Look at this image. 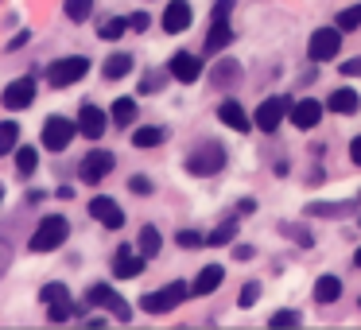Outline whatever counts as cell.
Instances as JSON below:
<instances>
[{
  "mask_svg": "<svg viewBox=\"0 0 361 330\" xmlns=\"http://www.w3.org/2000/svg\"><path fill=\"white\" fill-rule=\"evenodd\" d=\"M221 167H226V148L214 144V140L198 144V148L187 156V171L190 175H218Z\"/></svg>",
  "mask_w": 361,
  "mask_h": 330,
  "instance_id": "cell-1",
  "label": "cell"
},
{
  "mask_svg": "<svg viewBox=\"0 0 361 330\" xmlns=\"http://www.w3.org/2000/svg\"><path fill=\"white\" fill-rule=\"evenodd\" d=\"M66 233H71V226H66L63 214H47V218L39 221V229H35V237H32V252L59 249V245L66 241Z\"/></svg>",
  "mask_w": 361,
  "mask_h": 330,
  "instance_id": "cell-2",
  "label": "cell"
},
{
  "mask_svg": "<svg viewBox=\"0 0 361 330\" xmlns=\"http://www.w3.org/2000/svg\"><path fill=\"white\" fill-rule=\"evenodd\" d=\"M187 295H190V288L183 280H175V283H167V288H159V291H148V295L140 299V307L148 314H164V311H175Z\"/></svg>",
  "mask_w": 361,
  "mask_h": 330,
  "instance_id": "cell-3",
  "label": "cell"
},
{
  "mask_svg": "<svg viewBox=\"0 0 361 330\" xmlns=\"http://www.w3.org/2000/svg\"><path fill=\"white\" fill-rule=\"evenodd\" d=\"M86 74H90V59H82V55L59 59V63L47 66V82H51V86H59V90H66V86H74V82H82Z\"/></svg>",
  "mask_w": 361,
  "mask_h": 330,
  "instance_id": "cell-4",
  "label": "cell"
},
{
  "mask_svg": "<svg viewBox=\"0 0 361 330\" xmlns=\"http://www.w3.org/2000/svg\"><path fill=\"white\" fill-rule=\"evenodd\" d=\"M74 133H78V125H74V121H66V117H47V121H43V144H47L51 152L71 148Z\"/></svg>",
  "mask_w": 361,
  "mask_h": 330,
  "instance_id": "cell-5",
  "label": "cell"
},
{
  "mask_svg": "<svg viewBox=\"0 0 361 330\" xmlns=\"http://www.w3.org/2000/svg\"><path fill=\"white\" fill-rule=\"evenodd\" d=\"M86 299H90V307H105V311H113L121 322H128V319H133V307H128V303H121V295L109 288V283H94V288L86 291Z\"/></svg>",
  "mask_w": 361,
  "mask_h": 330,
  "instance_id": "cell-6",
  "label": "cell"
},
{
  "mask_svg": "<svg viewBox=\"0 0 361 330\" xmlns=\"http://www.w3.org/2000/svg\"><path fill=\"white\" fill-rule=\"evenodd\" d=\"M338 51H342V32H338V28H319V32L311 35V59L314 63H330V59H338Z\"/></svg>",
  "mask_w": 361,
  "mask_h": 330,
  "instance_id": "cell-7",
  "label": "cell"
},
{
  "mask_svg": "<svg viewBox=\"0 0 361 330\" xmlns=\"http://www.w3.org/2000/svg\"><path fill=\"white\" fill-rule=\"evenodd\" d=\"M291 109V102L288 97H264V102L257 105V117H252V125L257 128H264V133H276L280 128V121H283V113Z\"/></svg>",
  "mask_w": 361,
  "mask_h": 330,
  "instance_id": "cell-8",
  "label": "cell"
},
{
  "mask_svg": "<svg viewBox=\"0 0 361 330\" xmlns=\"http://www.w3.org/2000/svg\"><path fill=\"white\" fill-rule=\"evenodd\" d=\"M109 171H113V152H105V148H94L82 159V183H102Z\"/></svg>",
  "mask_w": 361,
  "mask_h": 330,
  "instance_id": "cell-9",
  "label": "cell"
},
{
  "mask_svg": "<svg viewBox=\"0 0 361 330\" xmlns=\"http://www.w3.org/2000/svg\"><path fill=\"white\" fill-rule=\"evenodd\" d=\"M167 74H171L175 82H198V74H202V59L190 55V51H179V55L167 63Z\"/></svg>",
  "mask_w": 361,
  "mask_h": 330,
  "instance_id": "cell-10",
  "label": "cell"
},
{
  "mask_svg": "<svg viewBox=\"0 0 361 330\" xmlns=\"http://www.w3.org/2000/svg\"><path fill=\"white\" fill-rule=\"evenodd\" d=\"M90 214H94L105 229H121V226H125V210H121L113 198H105V195H97L94 202H90Z\"/></svg>",
  "mask_w": 361,
  "mask_h": 330,
  "instance_id": "cell-11",
  "label": "cell"
},
{
  "mask_svg": "<svg viewBox=\"0 0 361 330\" xmlns=\"http://www.w3.org/2000/svg\"><path fill=\"white\" fill-rule=\"evenodd\" d=\"M35 102V82L32 78H16L12 86H4V109H27Z\"/></svg>",
  "mask_w": 361,
  "mask_h": 330,
  "instance_id": "cell-12",
  "label": "cell"
},
{
  "mask_svg": "<svg viewBox=\"0 0 361 330\" xmlns=\"http://www.w3.org/2000/svg\"><path fill=\"white\" fill-rule=\"evenodd\" d=\"M105 125H109V117H105L97 105H82V113H78V133H82V136H90V140H102Z\"/></svg>",
  "mask_w": 361,
  "mask_h": 330,
  "instance_id": "cell-13",
  "label": "cell"
},
{
  "mask_svg": "<svg viewBox=\"0 0 361 330\" xmlns=\"http://www.w3.org/2000/svg\"><path fill=\"white\" fill-rule=\"evenodd\" d=\"M190 4L187 0H171L167 4V12H164V32H171V35H179V32H187L190 28Z\"/></svg>",
  "mask_w": 361,
  "mask_h": 330,
  "instance_id": "cell-14",
  "label": "cell"
},
{
  "mask_svg": "<svg viewBox=\"0 0 361 330\" xmlns=\"http://www.w3.org/2000/svg\"><path fill=\"white\" fill-rule=\"evenodd\" d=\"M288 117H291V125H295V128H314V125L322 121V105L307 97V102L291 105V109H288Z\"/></svg>",
  "mask_w": 361,
  "mask_h": 330,
  "instance_id": "cell-15",
  "label": "cell"
},
{
  "mask_svg": "<svg viewBox=\"0 0 361 330\" xmlns=\"http://www.w3.org/2000/svg\"><path fill=\"white\" fill-rule=\"evenodd\" d=\"M140 272H144V257H140V252L121 249L117 257H113V276H117V280H133V276H140Z\"/></svg>",
  "mask_w": 361,
  "mask_h": 330,
  "instance_id": "cell-16",
  "label": "cell"
},
{
  "mask_svg": "<svg viewBox=\"0 0 361 330\" xmlns=\"http://www.w3.org/2000/svg\"><path fill=\"white\" fill-rule=\"evenodd\" d=\"M221 280H226V268H221V264H206L202 272H198V280L190 283V295H210L214 288H221Z\"/></svg>",
  "mask_w": 361,
  "mask_h": 330,
  "instance_id": "cell-17",
  "label": "cell"
},
{
  "mask_svg": "<svg viewBox=\"0 0 361 330\" xmlns=\"http://www.w3.org/2000/svg\"><path fill=\"white\" fill-rule=\"evenodd\" d=\"M229 43H233V28H229V20L214 16V28H210V35H206V51H226Z\"/></svg>",
  "mask_w": 361,
  "mask_h": 330,
  "instance_id": "cell-18",
  "label": "cell"
},
{
  "mask_svg": "<svg viewBox=\"0 0 361 330\" xmlns=\"http://www.w3.org/2000/svg\"><path fill=\"white\" fill-rule=\"evenodd\" d=\"M326 105H330V113H342V117H345V113H357L361 109V97L353 94L350 86H342V90H334V94H330Z\"/></svg>",
  "mask_w": 361,
  "mask_h": 330,
  "instance_id": "cell-19",
  "label": "cell"
},
{
  "mask_svg": "<svg viewBox=\"0 0 361 330\" xmlns=\"http://www.w3.org/2000/svg\"><path fill=\"white\" fill-rule=\"evenodd\" d=\"M218 117H221V125L237 128V133H249V125H252V121L245 117V109H241V105H237V102H221Z\"/></svg>",
  "mask_w": 361,
  "mask_h": 330,
  "instance_id": "cell-20",
  "label": "cell"
},
{
  "mask_svg": "<svg viewBox=\"0 0 361 330\" xmlns=\"http://www.w3.org/2000/svg\"><path fill=\"white\" fill-rule=\"evenodd\" d=\"M128 71H133V55H128V51H113V55L105 59V66H102L105 78H125Z\"/></svg>",
  "mask_w": 361,
  "mask_h": 330,
  "instance_id": "cell-21",
  "label": "cell"
},
{
  "mask_svg": "<svg viewBox=\"0 0 361 330\" xmlns=\"http://www.w3.org/2000/svg\"><path fill=\"white\" fill-rule=\"evenodd\" d=\"M338 295H342V280H338V276H319V280H314V299H319V303H334Z\"/></svg>",
  "mask_w": 361,
  "mask_h": 330,
  "instance_id": "cell-22",
  "label": "cell"
},
{
  "mask_svg": "<svg viewBox=\"0 0 361 330\" xmlns=\"http://www.w3.org/2000/svg\"><path fill=\"white\" fill-rule=\"evenodd\" d=\"M159 245H164V241H159V229L156 226H144L140 237H136V252L148 260V257H156V252H159Z\"/></svg>",
  "mask_w": 361,
  "mask_h": 330,
  "instance_id": "cell-23",
  "label": "cell"
},
{
  "mask_svg": "<svg viewBox=\"0 0 361 330\" xmlns=\"http://www.w3.org/2000/svg\"><path fill=\"white\" fill-rule=\"evenodd\" d=\"M210 78H214V86H233V82L241 78V66H237L233 59H221V63L214 66V74H210Z\"/></svg>",
  "mask_w": 361,
  "mask_h": 330,
  "instance_id": "cell-24",
  "label": "cell"
},
{
  "mask_svg": "<svg viewBox=\"0 0 361 330\" xmlns=\"http://www.w3.org/2000/svg\"><path fill=\"white\" fill-rule=\"evenodd\" d=\"M133 121H136V102L133 97H117V102H113V125L128 128Z\"/></svg>",
  "mask_w": 361,
  "mask_h": 330,
  "instance_id": "cell-25",
  "label": "cell"
},
{
  "mask_svg": "<svg viewBox=\"0 0 361 330\" xmlns=\"http://www.w3.org/2000/svg\"><path fill=\"white\" fill-rule=\"evenodd\" d=\"M133 144H136V148H156V144H164V128H156V125L136 128V133H133Z\"/></svg>",
  "mask_w": 361,
  "mask_h": 330,
  "instance_id": "cell-26",
  "label": "cell"
},
{
  "mask_svg": "<svg viewBox=\"0 0 361 330\" xmlns=\"http://www.w3.org/2000/svg\"><path fill=\"white\" fill-rule=\"evenodd\" d=\"M90 12H94V0H66V20H74V24L90 20Z\"/></svg>",
  "mask_w": 361,
  "mask_h": 330,
  "instance_id": "cell-27",
  "label": "cell"
},
{
  "mask_svg": "<svg viewBox=\"0 0 361 330\" xmlns=\"http://www.w3.org/2000/svg\"><path fill=\"white\" fill-rule=\"evenodd\" d=\"M16 167H20V175H32L35 167H39V152L35 148H16Z\"/></svg>",
  "mask_w": 361,
  "mask_h": 330,
  "instance_id": "cell-28",
  "label": "cell"
},
{
  "mask_svg": "<svg viewBox=\"0 0 361 330\" xmlns=\"http://www.w3.org/2000/svg\"><path fill=\"white\" fill-rule=\"evenodd\" d=\"M16 140H20V128L12 125V121H0V156L16 148Z\"/></svg>",
  "mask_w": 361,
  "mask_h": 330,
  "instance_id": "cell-29",
  "label": "cell"
},
{
  "mask_svg": "<svg viewBox=\"0 0 361 330\" xmlns=\"http://www.w3.org/2000/svg\"><path fill=\"white\" fill-rule=\"evenodd\" d=\"M233 237H237V221H221V226L206 237V245H229Z\"/></svg>",
  "mask_w": 361,
  "mask_h": 330,
  "instance_id": "cell-30",
  "label": "cell"
},
{
  "mask_svg": "<svg viewBox=\"0 0 361 330\" xmlns=\"http://www.w3.org/2000/svg\"><path fill=\"white\" fill-rule=\"evenodd\" d=\"M353 28H361V4L338 12V32H353Z\"/></svg>",
  "mask_w": 361,
  "mask_h": 330,
  "instance_id": "cell-31",
  "label": "cell"
},
{
  "mask_svg": "<svg viewBox=\"0 0 361 330\" xmlns=\"http://www.w3.org/2000/svg\"><path fill=\"white\" fill-rule=\"evenodd\" d=\"M125 32H128V20L113 16V20H105V24H102V32H97V35H102V39H121Z\"/></svg>",
  "mask_w": 361,
  "mask_h": 330,
  "instance_id": "cell-32",
  "label": "cell"
},
{
  "mask_svg": "<svg viewBox=\"0 0 361 330\" xmlns=\"http://www.w3.org/2000/svg\"><path fill=\"white\" fill-rule=\"evenodd\" d=\"M311 214H319V218H342V214H350V202H314Z\"/></svg>",
  "mask_w": 361,
  "mask_h": 330,
  "instance_id": "cell-33",
  "label": "cell"
},
{
  "mask_svg": "<svg viewBox=\"0 0 361 330\" xmlns=\"http://www.w3.org/2000/svg\"><path fill=\"white\" fill-rule=\"evenodd\" d=\"M47 314H51V322H63V319H71V314H74V303H71V295H66V299H59V303H47Z\"/></svg>",
  "mask_w": 361,
  "mask_h": 330,
  "instance_id": "cell-34",
  "label": "cell"
},
{
  "mask_svg": "<svg viewBox=\"0 0 361 330\" xmlns=\"http://www.w3.org/2000/svg\"><path fill=\"white\" fill-rule=\"evenodd\" d=\"M71 291H66V283H43V291H39V299L43 303H59V299H66Z\"/></svg>",
  "mask_w": 361,
  "mask_h": 330,
  "instance_id": "cell-35",
  "label": "cell"
},
{
  "mask_svg": "<svg viewBox=\"0 0 361 330\" xmlns=\"http://www.w3.org/2000/svg\"><path fill=\"white\" fill-rule=\"evenodd\" d=\"M272 326H299V311H276Z\"/></svg>",
  "mask_w": 361,
  "mask_h": 330,
  "instance_id": "cell-36",
  "label": "cell"
},
{
  "mask_svg": "<svg viewBox=\"0 0 361 330\" xmlns=\"http://www.w3.org/2000/svg\"><path fill=\"white\" fill-rule=\"evenodd\" d=\"M202 241H206V237L195 233V229H183V233H179V245H183V249H198Z\"/></svg>",
  "mask_w": 361,
  "mask_h": 330,
  "instance_id": "cell-37",
  "label": "cell"
},
{
  "mask_svg": "<svg viewBox=\"0 0 361 330\" xmlns=\"http://www.w3.org/2000/svg\"><path fill=\"white\" fill-rule=\"evenodd\" d=\"M260 299V283H245L241 288V307H252Z\"/></svg>",
  "mask_w": 361,
  "mask_h": 330,
  "instance_id": "cell-38",
  "label": "cell"
},
{
  "mask_svg": "<svg viewBox=\"0 0 361 330\" xmlns=\"http://www.w3.org/2000/svg\"><path fill=\"white\" fill-rule=\"evenodd\" d=\"M159 86H164V74H156V71H152V74H144V82H140V90H144V94H156Z\"/></svg>",
  "mask_w": 361,
  "mask_h": 330,
  "instance_id": "cell-39",
  "label": "cell"
},
{
  "mask_svg": "<svg viewBox=\"0 0 361 330\" xmlns=\"http://www.w3.org/2000/svg\"><path fill=\"white\" fill-rule=\"evenodd\" d=\"M148 12H133V16H128V28H133V32H144V28H148Z\"/></svg>",
  "mask_w": 361,
  "mask_h": 330,
  "instance_id": "cell-40",
  "label": "cell"
},
{
  "mask_svg": "<svg viewBox=\"0 0 361 330\" xmlns=\"http://www.w3.org/2000/svg\"><path fill=\"white\" fill-rule=\"evenodd\" d=\"M342 74H345V78H357V74H361V59H345Z\"/></svg>",
  "mask_w": 361,
  "mask_h": 330,
  "instance_id": "cell-41",
  "label": "cell"
},
{
  "mask_svg": "<svg viewBox=\"0 0 361 330\" xmlns=\"http://www.w3.org/2000/svg\"><path fill=\"white\" fill-rule=\"evenodd\" d=\"M128 187H133V190H136V195H152V183H148V179H144V175H136V179H133V183H128Z\"/></svg>",
  "mask_w": 361,
  "mask_h": 330,
  "instance_id": "cell-42",
  "label": "cell"
},
{
  "mask_svg": "<svg viewBox=\"0 0 361 330\" xmlns=\"http://www.w3.org/2000/svg\"><path fill=\"white\" fill-rule=\"evenodd\" d=\"M288 233H295V237H291V241H299V245H303V249H307V245H311V233H307V229H291V226H288Z\"/></svg>",
  "mask_w": 361,
  "mask_h": 330,
  "instance_id": "cell-43",
  "label": "cell"
},
{
  "mask_svg": "<svg viewBox=\"0 0 361 330\" xmlns=\"http://www.w3.org/2000/svg\"><path fill=\"white\" fill-rule=\"evenodd\" d=\"M350 159L361 167V136H353V144H350Z\"/></svg>",
  "mask_w": 361,
  "mask_h": 330,
  "instance_id": "cell-44",
  "label": "cell"
},
{
  "mask_svg": "<svg viewBox=\"0 0 361 330\" xmlns=\"http://www.w3.org/2000/svg\"><path fill=\"white\" fill-rule=\"evenodd\" d=\"M229 8H233L229 0H218V4H214V16H229Z\"/></svg>",
  "mask_w": 361,
  "mask_h": 330,
  "instance_id": "cell-45",
  "label": "cell"
},
{
  "mask_svg": "<svg viewBox=\"0 0 361 330\" xmlns=\"http://www.w3.org/2000/svg\"><path fill=\"white\" fill-rule=\"evenodd\" d=\"M8 257H12V252H8V245L0 241V272H4V268H8Z\"/></svg>",
  "mask_w": 361,
  "mask_h": 330,
  "instance_id": "cell-46",
  "label": "cell"
},
{
  "mask_svg": "<svg viewBox=\"0 0 361 330\" xmlns=\"http://www.w3.org/2000/svg\"><path fill=\"white\" fill-rule=\"evenodd\" d=\"M233 252H237V260H249V257H252V249H249V245H237Z\"/></svg>",
  "mask_w": 361,
  "mask_h": 330,
  "instance_id": "cell-47",
  "label": "cell"
},
{
  "mask_svg": "<svg viewBox=\"0 0 361 330\" xmlns=\"http://www.w3.org/2000/svg\"><path fill=\"white\" fill-rule=\"evenodd\" d=\"M353 264H357V268H361V249H357V257H353Z\"/></svg>",
  "mask_w": 361,
  "mask_h": 330,
  "instance_id": "cell-48",
  "label": "cell"
}]
</instances>
